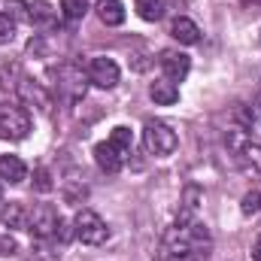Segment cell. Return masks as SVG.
Wrapping results in <instances>:
<instances>
[{"label": "cell", "mask_w": 261, "mask_h": 261, "mask_svg": "<svg viewBox=\"0 0 261 261\" xmlns=\"http://www.w3.org/2000/svg\"><path fill=\"white\" fill-rule=\"evenodd\" d=\"M206 246H210V231L197 219L186 228L173 225L161 240L158 261H200L206 255Z\"/></svg>", "instance_id": "1"}, {"label": "cell", "mask_w": 261, "mask_h": 261, "mask_svg": "<svg viewBox=\"0 0 261 261\" xmlns=\"http://www.w3.org/2000/svg\"><path fill=\"white\" fill-rule=\"evenodd\" d=\"M225 146L231 152V158L237 161L240 170L246 173H261V143L243 128H231L225 134Z\"/></svg>", "instance_id": "2"}, {"label": "cell", "mask_w": 261, "mask_h": 261, "mask_svg": "<svg viewBox=\"0 0 261 261\" xmlns=\"http://www.w3.org/2000/svg\"><path fill=\"white\" fill-rule=\"evenodd\" d=\"M143 146H146V152H149V155L164 158V155H173V152H176L179 137H176V130L170 128L167 122L152 119V122H146V125H143Z\"/></svg>", "instance_id": "3"}, {"label": "cell", "mask_w": 261, "mask_h": 261, "mask_svg": "<svg viewBox=\"0 0 261 261\" xmlns=\"http://www.w3.org/2000/svg\"><path fill=\"white\" fill-rule=\"evenodd\" d=\"M31 134V113L21 103H0V137L3 140H24Z\"/></svg>", "instance_id": "4"}, {"label": "cell", "mask_w": 261, "mask_h": 261, "mask_svg": "<svg viewBox=\"0 0 261 261\" xmlns=\"http://www.w3.org/2000/svg\"><path fill=\"white\" fill-rule=\"evenodd\" d=\"M73 234H76L85 246H100V243H107L110 228H107V222H103L94 210H79L76 219H73Z\"/></svg>", "instance_id": "5"}, {"label": "cell", "mask_w": 261, "mask_h": 261, "mask_svg": "<svg viewBox=\"0 0 261 261\" xmlns=\"http://www.w3.org/2000/svg\"><path fill=\"white\" fill-rule=\"evenodd\" d=\"M58 222L61 219H58V210L52 203H37L28 216V231L34 234V240H49V237H55Z\"/></svg>", "instance_id": "6"}, {"label": "cell", "mask_w": 261, "mask_h": 261, "mask_svg": "<svg viewBox=\"0 0 261 261\" xmlns=\"http://www.w3.org/2000/svg\"><path fill=\"white\" fill-rule=\"evenodd\" d=\"M85 79L88 76L76 64H64L58 70V91H61V97L70 100V103H76L79 97H85Z\"/></svg>", "instance_id": "7"}, {"label": "cell", "mask_w": 261, "mask_h": 261, "mask_svg": "<svg viewBox=\"0 0 261 261\" xmlns=\"http://www.w3.org/2000/svg\"><path fill=\"white\" fill-rule=\"evenodd\" d=\"M122 70L113 58H91L88 64V82H94L97 88H116L119 85Z\"/></svg>", "instance_id": "8"}, {"label": "cell", "mask_w": 261, "mask_h": 261, "mask_svg": "<svg viewBox=\"0 0 261 261\" xmlns=\"http://www.w3.org/2000/svg\"><path fill=\"white\" fill-rule=\"evenodd\" d=\"M15 91H18V97L28 103V107H37L40 113H52V94L40 85V82H34V79H18V85H15Z\"/></svg>", "instance_id": "9"}, {"label": "cell", "mask_w": 261, "mask_h": 261, "mask_svg": "<svg viewBox=\"0 0 261 261\" xmlns=\"http://www.w3.org/2000/svg\"><path fill=\"white\" fill-rule=\"evenodd\" d=\"M161 70H164V76H167L170 82H182V79L189 76V70H192V58H189L186 52L167 49V52H161Z\"/></svg>", "instance_id": "10"}, {"label": "cell", "mask_w": 261, "mask_h": 261, "mask_svg": "<svg viewBox=\"0 0 261 261\" xmlns=\"http://www.w3.org/2000/svg\"><path fill=\"white\" fill-rule=\"evenodd\" d=\"M94 161H97V167H100L103 173H110V176H113V173H119V170H122L125 155H122V152L107 140V143H97V146H94Z\"/></svg>", "instance_id": "11"}, {"label": "cell", "mask_w": 261, "mask_h": 261, "mask_svg": "<svg viewBox=\"0 0 261 261\" xmlns=\"http://www.w3.org/2000/svg\"><path fill=\"white\" fill-rule=\"evenodd\" d=\"M0 179L9 186H18L28 179V164L18 155H0Z\"/></svg>", "instance_id": "12"}, {"label": "cell", "mask_w": 261, "mask_h": 261, "mask_svg": "<svg viewBox=\"0 0 261 261\" xmlns=\"http://www.w3.org/2000/svg\"><path fill=\"white\" fill-rule=\"evenodd\" d=\"M28 216L31 210H24V203L12 200L0 210V228H9V231H18V228H28Z\"/></svg>", "instance_id": "13"}, {"label": "cell", "mask_w": 261, "mask_h": 261, "mask_svg": "<svg viewBox=\"0 0 261 261\" xmlns=\"http://www.w3.org/2000/svg\"><path fill=\"white\" fill-rule=\"evenodd\" d=\"M149 97H152L158 107H170V103L179 100V88H176V82H170V79L164 76V79H155V82L149 85Z\"/></svg>", "instance_id": "14"}, {"label": "cell", "mask_w": 261, "mask_h": 261, "mask_svg": "<svg viewBox=\"0 0 261 261\" xmlns=\"http://www.w3.org/2000/svg\"><path fill=\"white\" fill-rule=\"evenodd\" d=\"M170 34H173V40H176V43H182V46H195L197 40H200V28H197L192 18H186V15L173 18Z\"/></svg>", "instance_id": "15"}, {"label": "cell", "mask_w": 261, "mask_h": 261, "mask_svg": "<svg viewBox=\"0 0 261 261\" xmlns=\"http://www.w3.org/2000/svg\"><path fill=\"white\" fill-rule=\"evenodd\" d=\"M97 18L107 28H119L125 21V6L122 0H97Z\"/></svg>", "instance_id": "16"}, {"label": "cell", "mask_w": 261, "mask_h": 261, "mask_svg": "<svg viewBox=\"0 0 261 261\" xmlns=\"http://www.w3.org/2000/svg\"><path fill=\"white\" fill-rule=\"evenodd\" d=\"M197 203H200V189H197V186H189L186 195H182V210H179V216H176V228H186V225L195 222Z\"/></svg>", "instance_id": "17"}, {"label": "cell", "mask_w": 261, "mask_h": 261, "mask_svg": "<svg viewBox=\"0 0 261 261\" xmlns=\"http://www.w3.org/2000/svg\"><path fill=\"white\" fill-rule=\"evenodd\" d=\"M31 24H34V28H52V24H55V9H52L46 0L31 3Z\"/></svg>", "instance_id": "18"}, {"label": "cell", "mask_w": 261, "mask_h": 261, "mask_svg": "<svg viewBox=\"0 0 261 261\" xmlns=\"http://www.w3.org/2000/svg\"><path fill=\"white\" fill-rule=\"evenodd\" d=\"M134 6L143 21H158L164 15V0H134Z\"/></svg>", "instance_id": "19"}, {"label": "cell", "mask_w": 261, "mask_h": 261, "mask_svg": "<svg viewBox=\"0 0 261 261\" xmlns=\"http://www.w3.org/2000/svg\"><path fill=\"white\" fill-rule=\"evenodd\" d=\"M110 143L128 158L130 149H134V134H130V128H125V125H119V128H113V134H110Z\"/></svg>", "instance_id": "20"}, {"label": "cell", "mask_w": 261, "mask_h": 261, "mask_svg": "<svg viewBox=\"0 0 261 261\" xmlns=\"http://www.w3.org/2000/svg\"><path fill=\"white\" fill-rule=\"evenodd\" d=\"M61 12L67 21H79L88 12V6H85V0H61Z\"/></svg>", "instance_id": "21"}, {"label": "cell", "mask_w": 261, "mask_h": 261, "mask_svg": "<svg viewBox=\"0 0 261 261\" xmlns=\"http://www.w3.org/2000/svg\"><path fill=\"white\" fill-rule=\"evenodd\" d=\"M12 37H15V18L9 12H0V46L12 43Z\"/></svg>", "instance_id": "22"}, {"label": "cell", "mask_w": 261, "mask_h": 261, "mask_svg": "<svg viewBox=\"0 0 261 261\" xmlns=\"http://www.w3.org/2000/svg\"><path fill=\"white\" fill-rule=\"evenodd\" d=\"M240 210H243V216H255V213L261 210V192H246Z\"/></svg>", "instance_id": "23"}, {"label": "cell", "mask_w": 261, "mask_h": 261, "mask_svg": "<svg viewBox=\"0 0 261 261\" xmlns=\"http://www.w3.org/2000/svg\"><path fill=\"white\" fill-rule=\"evenodd\" d=\"M6 12H9L12 18H21V21H31V6H28L24 0H9V3H6Z\"/></svg>", "instance_id": "24"}, {"label": "cell", "mask_w": 261, "mask_h": 261, "mask_svg": "<svg viewBox=\"0 0 261 261\" xmlns=\"http://www.w3.org/2000/svg\"><path fill=\"white\" fill-rule=\"evenodd\" d=\"M34 179H37V182H34V189H37V192H52V176H49V170H46V167H40V170L34 173Z\"/></svg>", "instance_id": "25"}, {"label": "cell", "mask_w": 261, "mask_h": 261, "mask_svg": "<svg viewBox=\"0 0 261 261\" xmlns=\"http://www.w3.org/2000/svg\"><path fill=\"white\" fill-rule=\"evenodd\" d=\"M252 258H255V261H261V240L255 243V249H252Z\"/></svg>", "instance_id": "26"}, {"label": "cell", "mask_w": 261, "mask_h": 261, "mask_svg": "<svg viewBox=\"0 0 261 261\" xmlns=\"http://www.w3.org/2000/svg\"><path fill=\"white\" fill-rule=\"evenodd\" d=\"M0 197H3V182H0Z\"/></svg>", "instance_id": "27"}]
</instances>
